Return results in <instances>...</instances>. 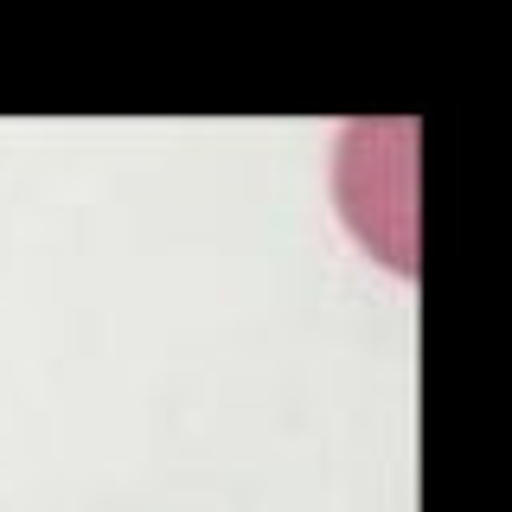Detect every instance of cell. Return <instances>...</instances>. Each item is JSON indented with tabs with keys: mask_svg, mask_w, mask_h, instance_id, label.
Returning a JSON list of instances; mask_svg holds the SVG:
<instances>
[{
	"mask_svg": "<svg viewBox=\"0 0 512 512\" xmlns=\"http://www.w3.org/2000/svg\"><path fill=\"white\" fill-rule=\"evenodd\" d=\"M340 199L346 224L372 244L397 276H416V167H410V128H346L340 154Z\"/></svg>",
	"mask_w": 512,
	"mask_h": 512,
	"instance_id": "6da1fadb",
	"label": "cell"
}]
</instances>
